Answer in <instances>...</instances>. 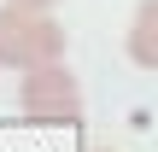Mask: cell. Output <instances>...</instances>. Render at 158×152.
<instances>
[{
	"instance_id": "8992f818",
	"label": "cell",
	"mask_w": 158,
	"mask_h": 152,
	"mask_svg": "<svg viewBox=\"0 0 158 152\" xmlns=\"http://www.w3.org/2000/svg\"><path fill=\"white\" fill-rule=\"evenodd\" d=\"M152 6H158V0H152Z\"/></svg>"
},
{
	"instance_id": "5b68a950",
	"label": "cell",
	"mask_w": 158,
	"mask_h": 152,
	"mask_svg": "<svg viewBox=\"0 0 158 152\" xmlns=\"http://www.w3.org/2000/svg\"><path fill=\"white\" fill-rule=\"evenodd\" d=\"M88 152H111V146H88Z\"/></svg>"
},
{
	"instance_id": "3957f363",
	"label": "cell",
	"mask_w": 158,
	"mask_h": 152,
	"mask_svg": "<svg viewBox=\"0 0 158 152\" xmlns=\"http://www.w3.org/2000/svg\"><path fill=\"white\" fill-rule=\"evenodd\" d=\"M129 59L141 70H158V6L152 0H141L129 18Z\"/></svg>"
},
{
	"instance_id": "6da1fadb",
	"label": "cell",
	"mask_w": 158,
	"mask_h": 152,
	"mask_svg": "<svg viewBox=\"0 0 158 152\" xmlns=\"http://www.w3.org/2000/svg\"><path fill=\"white\" fill-rule=\"evenodd\" d=\"M64 59V29L47 18V12H29V6H0V64L6 70H35V64H53Z\"/></svg>"
},
{
	"instance_id": "7a4b0ae2",
	"label": "cell",
	"mask_w": 158,
	"mask_h": 152,
	"mask_svg": "<svg viewBox=\"0 0 158 152\" xmlns=\"http://www.w3.org/2000/svg\"><path fill=\"white\" fill-rule=\"evenodd\" d=\"M18 105H23L29 123H76V117H82V82L70 76L64 59L35 64V70H23V82H18Z\"/></svg>"
},
{
	"instance_id": "277c9868",
	"label": "cell",
	"mask_w": 158,
	"mask_h": 152,
	"mask_svg": "<svg viewBox=\"0 0 158 152\" xmlns=\"http://www.w3.org/2000/svg\"><path fill=\"white\" fill-rule=\"evenodd\" d=\"M12 6H29V12H53L59 0H12Z\"/></svg>"
}]
</instances>
